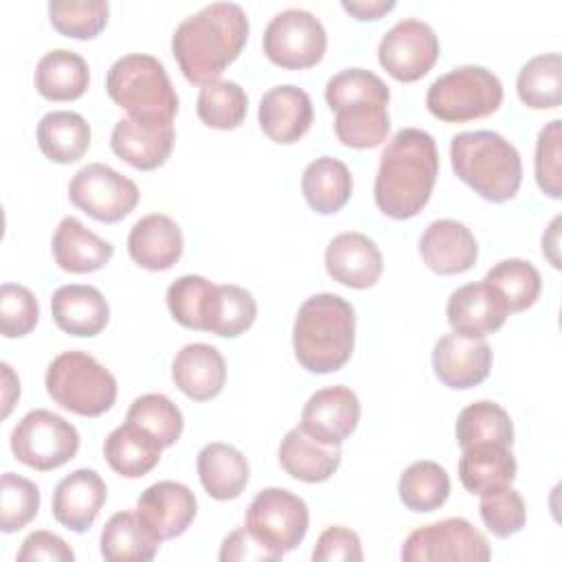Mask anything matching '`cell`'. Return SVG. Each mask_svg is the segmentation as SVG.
<instances>
[{
	"mask_svg": "<svg viewBox=\"0 0 562 562\" xmlns=\"http://www.w3.org/2000/svg\"><path fill=\"white\" fill-rule=\"evenodd\" d=\"M246 11L235 2H211L184 18L171 35V53L187 77L195 86L220 79L248 42Z\"/></svg>",
	"mask_w": 562,
	"mask_h": 562,
	"instance_id": "1",
	"label": "cell"
},
{
	"mask_svg": "<svg viewBox=\"0 0 562 562\" xmlns=\"http://www.w3.org/2000/svg\"><path fill=\"white\" fill-rule=\"evenodd\" d=\"M439 176L435 138L417 127H402L386 143L373 184L378 209L393 220L415 217L430 200Z\"/></svg>",
	"mask_w": 562,
	"mask_h": 562,
	"instance_id": "2",
	"label": "cell"
},
{
	"mask_svg": "<svg viewBox=\"0 0 562 562\" xmlns=\"http://www.w3.org/2000/svg\"><path fill=\"white\" fill-rule=\"evenodd\" d=\"M325 101L336 114L338 140L353 149L378 147L391 130L389 86L367 68H345L329 77Z\"/></svg>",
	"mask_w": 562,
	"mask_h": 562,
	"instance_id": "3",
	"label": "cell"
},
{
	"mask_svg": "<svg viewBox=\"0 0 562 562\" xmlns=\"http://www.w3.org/2000/svg\"><path fill=\"white\" fill-rule=\"evenodd\" d=\"M356 342V312L338 294L321 292L303 301L292 327L294 356L310 373L342 369Z\"/></svg>",
	"mask_w": 562,
	"mask_h": 562,
	"instance_id": "4",
	"label": "cell"
},
{
	"mask_svg": "<svg viewBox=\"0 0 562 562\" xmlns=\"http://www.w3.org/2000/svg\"><path fill=\"white\" fill-rule=\"evenodd\" d=\"M450 162L483 200L501 204L512 200L522 182V160L518 149L498 132H461L450 140Z\"/></svg>",
	"mask_w": 562,
	"mask_h": 562,
	"instance_id": "5",
	"label": "cell"
},
{
	"mask_svg": "<svg viewBox=\"0 0 562 562\" xmlns=\"http://www.w3.org/2000/svg\"><path fill=\"white\" fill-rule=\"evenodd\" d=\"M110 99L127 110L130 119L149 125H173L178 94L160 59L147 53L119 57L105 77Z\"/></svg>",
	"mask_w": 562,
	"mask_h": 562,
	"instance_id": "6",
	"label": "cell"
},
{
	"mask_svg": "<svg viewBox=\"0 0 562 562\" xmlns=\"http://www.w3.org/2000/svg\"><path fill=\"white\" fill-rule=\"evenodd\" d=\"M46 391L55 404L81 415L99 417L116 402V378L86 351H61L46 369Z\"/></svg>",
	"mask_w": 562,
	"mask_h": 562,
	"instance_id": "7",
	"label": "cell"
},
{
	"mask_svg": "<svg viewBox=\"0 0 562 562\" xmlns=\"http://www.w3.org/2000/svg\"><path fill=\"white\" fill-rule=\"evenodd\" d=\"M503 103V83L485 66H457L437 77L426 92L428 112L443 123H468L494 114Z\"/></svg>",
	"mask_w": 562,
	"mask_h": 562,
	"instance_id": "8",
	"label": "cell"
},
{
	"mask_svg": "<svg viewBox=\"0 0 562 562\" xmlns=\"http://www.w3.org/2000/svg\"><path fill=\"white\" fill-rule=\"evenodd\" d=\"M15 459L33 470L48 472L68 463L79 450V432L61 415L35 408L29 411L11 432Z\"/></svg>",
	"mask_w": 562,
	"mask_h": 562,
	"instance_id": "9",
	"label": "cell"
},
{
	"mask_svg": "<svg viewBox=\"0 0 562 562\" xmlns=\"http://www.w3.org/2000/svg\"><path fill=\"white\" fill-rule=\"evenodd\" d=\"M244 527L283 558L303 542L310 527V509L307 503L290 490L266 487L250 501Z\"/></svg>",
	"mask_w": 562,
	"mask_h": 562,
	"instance_id": "10",
	"label": "cell"
},
{
	"mask_svg": "<svg viewBox=\"0 0 562 562\" xmlns=\"http://www.w3.org/2000/svg\"><path fill=\"white\" fill-rule=\"evenodd\" d=\"M400 555L406 562H485L492 551L470 520L443 518L411 531Z\"/></svg>",
	"mask_w": 562,
	"mask_h": 562,
	"instance_id": "11",
	"label": "cell"
},
{
	"mask_svg": "<svg viewBox=\"0 0 562 562\" xmlns=\"http://www.w3.org/2000/svg\"><path fill=\"white\" fill-rule=\"evenodd\" d=\"M266 57L288 70L316 66L327 48L323 22L305 9L279 11L263 31Z\"/></svg>",
	"mask_w": 562,
	"mask_h": 562,
	"instance_id": "12",
	"label": "cell"
},
{
	"mask_svg": "<svg viewBox=\"0 0 562 562\" xmlns=\"http://www.w3.org/2000/svg\"><path fill=\"white\" fill-rule=\"evenodd\" d=\"M70 202L97 222L114 224L127 217L138 204V187L110 165L90 162L68 184Z\"/></svg>",
	"mask_w": 562,
	"mask_h": 562,
	"instance_id": "13",
	"label": "cell"
},
{
	"mask_svg": "<svg viewBox=\"0 0 562 562\" xmlns=\"http://www.w3.org/2000/svg\"><path fill=\"white\" fill-rule=\"evenodd\" d=\"M439 57V40L430 24L415 18L395 22L378 44L380 66L397 81L411 83L428 75Z\"/></svg>",
	"mask_w": 562,
	"mask_h": 562,
	"instance_id": "14",
	"label": "cell"
},
{
	"mask_svg": "<svg viewBox=\"0 0 562 562\" xmlns=\"http://www.w3.org/2000/svg\"><path fill=\"white\" fill-rule=\"evenodd\" d=\"M360 422V400L345 386L334 384L310 395L301 413V428L321 443L340 446Z\"/></svg>",
	"mask_w": 562,
	"mask_h": 562,
	"instance_id": "15",
	"label": "cell"
},
{
	"mask_svg": "<svg viewBox=\"0 0 562 562\" xmlns=\"http://www.w3.org/2000/svg\"><path fill=\"white\" fill-rule=\"evenodd\" d=\"M198 514L195 494L178 481H158L136 501V516L145 529L162 540L182 536Z\"/></svg>",
	"mask_w": 562,
	"mask_h": 562,
	"instance_id": "16",
	"label": "cell"
},
{
	"mask_svg": "<svg viewBox=\"0 0 562 562\" xmlns=\"http://www.w3.org/2000/svg\"><path fill=\"white\" fill-rule=\"evenodd\" d=\"M492 347L483 338L446 334L435 342L432 369L439 382L454 391L479 386L492 369Z\"/></svg>",
	"mask_w": 562,
	"mask_h": 562,
	"instance_id": "17",
	"label": "cell"
},
{
	"mask_svg": "<svg viewBox=\"0 0 562 562\" xmlns=\"http://www.w3.org/2000/svg\"><path fill=\"white\" fill-rule=\"evenodd\" d=\"M509 310L487 281L465 283L457 288L446 305V316L457 334L470 338H483L503 327Z\"/></svg>",
	"mask_w": 562,
	"mask_h": 562,
	"instance_id": "18",
	"label": "cell"
},
{
	"mask_svg": "<svg viewBox=\"0 0 562 562\" xmlns=\"http://www.w3.org/2000/svg\"><path fill=\"white\" fill-rule=\"evenodd\" d=\"M257 116L259 127L270 140L279 145H292L312 127L314 108L310 94L303 88L294 83H281L263 92Z\"/></svg>",
	"mask_w": 562,
	"mask_h": 562,
	"instance_id": "19",
	"label": "cell"
},
{
	"mask_svg": "<svg viewBox=\"0 0 562 562\" xmlns=\"http://www.w3.org/2000/svg\"><path fill=\"white\" fill-rule=\"evenodd\" d=\"M325 268L334 281L353 290H364L378 283L384 261L371 237L349 231L336 235L327 244Z\"/></svg>",
	"mask_w": 562,
	"mask_h": 562,
	"instance_id": "20",
	"label": "cell"
},
{
	"mask_svg": "<svg viewBox=\"0 0 562 562\" xmlns=\"http://www.w3.org/2000/svg\"><path fill=\"white\" fill-rule=\"evenodd\" d=\"M419 255L437 274H461L476 263L479 244L463 222L443 217L430 222L422 233Z\"/></svg>",
	"mask_w": 562,
	"mask_h": 562,
	"instance_id": "21",
	"label": "cell"
},
{
	"mask_svg": "<svg viewBox=\"0 0 562 562\" xmlns=\"http://www.w3.org/2000/svg\"><path fill=\"white\" fill-rule=\"evenodd\" d=\"M105 498L108 487L103 479L94 470L79 468L57 483L53 494V516L61 527L83 533L97 520Z\"/></svg>",
	"mask_w": 562,
	"mask_h": 562,
	"instance_id": "22",
	"label": "cell"
},
{
	"mask_svg": "<svg viewBox=\"0 0 562 562\" xmlns=\"http://www.w3.org/2000/svg\"><path fill=\"white\" fill-rule=\"evenodd\" d=\"M173 125H149L130 116L116 121L110 136L112 151L140 171L162 167L173 149Z\"/></svg>",
	"mask_w": 562,
	"mask_h": 562,
	"instance_id": "23",
	"label": "cell"
},
{
	"mask_svg": "<svg viewBox=\"0 0 562 562\" xmlns=\"http://www.w3.org/2000/svg\"><path fill=\"white\" fill-rule=\"evenodd\" d=\"M184 250L180 226L165 213H149L140 217L127 235L130 257L145 270H169Z\"/></svg>",
	"mask_w": 562,
	"mask_h": 562,
	"instance_id": "24",
	"label": "cell"
},
{
	"mask_svg": "<svg viewBox=\"0 0 562 562\" xmlns=\"http://www.w3.org/2000/svg\"><path fill=\"white\" fill-rule=\"evenodd\" d=\"M173 384L195 402L217 397L226 384V362L217 347L206 342L184 345L171 362Z\"/></svg>",
	"mask_w": 562,
	"mask_h": 562,
	"instance_id": "25",
	"label": "cell"
},
{
	"mask_svg": "<svg viewBox=\"0 0 562 562\" xmlns=\"http://www.w3.org/2000/svg\"><path fill=\"white\" fill-rule=\"evenodd\" d=\"M55 325L70 334L90 338L105 329L110 321V305L101 290L86 283H68L55 290L50 299Z\"/></svg>",
	"mask_w": 562,
	"mask_h": 562,
	"instance_id": "26",
	"label": "cell"
},
{
	"mask_svg": "<svg viewBox=\"0 0 562 562\" xmlns=\"http://www.w3.org/2000/svg\"><path fill=\"white\" fill-rule=\"evenodd\" d=\"M114 255V246L88 231L77 217L66 215L53 235L55 263L72 274L101 270Z\"/></svg>",
	"mask_w": 562,
	"mask_h": 562,
	"instance_id": "27",
	"label": "cell"
},
{
	"mask_svg": "<svg viewBox=\"0 0 562 562\" xmlns=\"http://www.w3.org/2000/svg\"><path fill=\"white\" fill-rule=\"evenodd\" d=\"M340 446H327L310 437L301 426L285 432L279 446L281 468L296 481L323 483L340 468Z\"/></svg>",
	"mask_w": 562,
	"mask_h": 562,
	"instance_id": "28",
	"label": "cell"
},
{
	"mask_svg": "<svg viewBox=\"0 0 562 562\" xmlns=\"http://www.w3.org/2000/svg\"><path fill=\"white\" fill-rule=\"evenodd\" d=\"M198 476L211 498L233 501L248 485L250 465L235 446L213 441L198 452Z\"/></svg>",
	"mask_w": 562,
	"mask_h": 562,
	"instance_id": "29",
	"label": "cell"
},
{
	"mask_svg": "<svg viewBox=\"0 0 562 562\" xmlns=\"http://www.w3.org/2000/svg\"><path fill=\"white\" fill-rule=\"evenodd\" d=\"M167 307L182 327L211 331L220 312V285L200 274H182L167 288Z\"/></svg>",
	"mask_w": 562,
	"mask_h": 562,
	"instance_id": "30",
	"label": "cell"
},
{
	"mask_svg": "<svg viewBox=\"0 0 562 562\" xmlns=\"http://www.w3.org/2000/svg\"><path fill=\"white\" fill-rule=\"evenodd\" d=\"M162 446L145 428L125 422L116 426L103 441V457L108 465L127 479H140L160 461Z\"/></svg>",
	"mask_w": 562,
	"mask_h": 562,
	"instance_id": "31",
	"label": "cell"
},
{
	"mask_svg": "<svg viewBox=\"0 0 562 562\" xmlns=\"http://www.w3.org/2000/svg\"><path fill=\"white\" fill-rule=\"evenodd\" d=\"M459 479L470 494H485L507 487L516 479V459L512 448L498 443H476L461 448Z\"/></svg>",
	"mask_w": 562,
	"mask_h": 562,
	"instance_id": "32",
	"label": "cell"
},
{
	"mask_svg": "<svg viewBox=\"0 0 562 562\" xmlns=\"http://www.w3.org/2000/svg\"><path fill=\"white\" fill-rule=\"evenodd\" d=\"M305 202L321 215L338 213L351 198L353 178L349 167L331 156L312 160L301 178Z\"/></svg>",
	"mask_w": 562,
	"mask_h": 562,
	"instance_id": "33",
	"label": "cell"
},
{
	"mask_svg": "<svg viewBox=\"0 0 562 562\" xmlns=\"http://www.w3.org/2000/svg\"><path fill=\"white\" fill-rule=\"evenodd\" d=\"M37 145L42 154L57 162H77L90 147V125L79 112L53 110L46 112L37 123Z\"/></svg>",
	"mask_w": 562,
	"mask_h": 562,
	"instance_id": "34",
	"label": "cell"
},
{
	"mask_svg": "<svg viewBox=\"0 0 562 562\" xmlns=\"http://www.w3.org/2000/svg\"><path fill=\"white\" fill-rule=\"evenodd\" d=\"M90 83L86 59L68 48L48 50L35 66V88L48 101H75Z\"/></svg>",
	"mask_w": 562,
	"mask_h": 562,
	"instance_id": "35",
	"label": "cell"
},
{
	"mask_svg": "<svg viewBox=\"0 0 562 562\" xmlns=\"http://www.w3.org/2000/svg\"><path fill=\"white\" fill-rule=\"evenodd\" d=\"M154 538L136 512H116L101 531V555L108 562H149L158 553Z\"/></svg>",
	"mask_w": 562,
	"mask_h": 562,
	"instance_id": "36",
	"label": "cell"
},
{
	"mask_svg": "<svg viewBox=\"0 0 562 562\" xmlns=\"http://www.w3.org/2000/svg\"><path fill=\"white\" fill-rule=\"evenodd\" d=\"M454 437L461 448L476 443H498L512 448L514 424L509 413L490 400H479L468 404L454 424Z\"/></svg>",
	"mask_w": 562,
	"mask_h": 562,
	"instance_id": "37",
	"label": "cell"
},
{
	"mask_svg": "<svg viewBox=\"0 0 562 562\" xmlns=\"http://www.w3.org/2000/svg\"><path fill=\"white\" fill-rule=\"evenodd\" d=\"M400 501L411 512H435L450 496V476L437 461L424 459L411 463L397 483Z\"/></svg>",
	"mask_w": 562,
	"mask_h": 562,
	"instance_id": "38",
	"label": "cell"
},
{
	"mask_svg": "<svg viewBox=\"0 0 562 562\" xmlns=\"http://www.w3.org/2000/svg\"><path fill=\"white\" fill-rule=\"evenodd\" d=\"M516 92L531 110H553L562 101V59L558 53H544L522 64Z\"/></svg>",
	"mask_w": 562,
	"mask_h": 562,
	"instance_id": "39",
	"label": "cell"
},
{
	"mask_svg": "<svg viewBox=\"0 0 562 562\" xmlns=\"http://www.w3.org/2000/svg\"><path fill=\"white\" fill-rule=\"evenodd\" d=\"M195 112L206 127L237 130L248 112V97L244 88L228 79H217L202 86Z\"/></svg>",
	"mask_w": 562,
	"mask_h": 562,
	"instance_id": "40",
	"label": "cell"
},
{
	"mask_svg": "<svg viewBox=\"0 0 562 562\" xmlns=\"http://www.w3.org/2000/svg\"><path fill=\"white\" fill-rule=\"evenodd\" d=\"M483 281L498 290L509 312H525L538 301L542 290V279L536 266L516 257L492 266Z\"/></svg>",
	"mask_w": 562,
	"mask_h": 562,
	"instance_id": "41",
	"label": "cell"
},
{
	"mask_svg": "<svg viewBox=\"0 0 562 562\" xmlns=\"http://www.w3.org/2000/svg\"><path fill=\"white\" fill-rule=\"evenodd\" d=\"M125 422L145 428L149 435L158 439L162 448L173 446L184 428L180 408L162 393H145L136 397L127 408Z\"/></svg>",
	"mask_w": 562,
	"mask_h": 562,
	"instance_id": "42",
	"label": "cell"
},
{
	"mask_svg": "<svg viewBox=\"0 0 562 562\" xmlns=\"http://www.w3.org/2000/svg\"><path fill=\"white\" fill-rule=\"evenodd\" d=\"M110 15L108 0H66L50 2L48 18L50 24L64 35L72 40H92L97 37Z\"/></svg>",
	"mask_w": 562,
	"mask_h": 562,
	"instance_id": "43",
	"label": "cell"
},
{
	"mask_svg": "<svg viewBox=\"0 0 562 562\" xmlns=\"http://www.w3.org/2000/svg\"><path fill=\"white\" fill-rule=\"evenodd\" d=\"M37 509L40 487L15 472H4L0 481V531H20L37 516Z\"/></svg>",
	"mask_w": 562,
	"mask_h": 562,
	"instance_id": "44",
	"label": "cell"
},
{
	"mask_svg": "<svg viewBox=\"0 0 562 562\" xmlns=\"http://www.w3.org/2000/svg\"><path fill=\"white\" fill-rule=\"evenodd\" d=\"M479 512L485 527L496 538H509L518 533L527 520L525 501L516 490H512V485L481 494Z\"/></svg>",
	"mask_w": 562,
	"mask_h": 562,
	"instance_id": "45",
	"label": "cell"
},
{
	"mask_svg": "<svg viewBox=\"0 0 562 562\" xmlns=\"http://www.w3.org/2000/svg\"><path fill=\"white\" fill-rule=\"evenodd\" d=\"M40 305L35 294L20 283L0 285V331L4 338H22L35 329Z\"/></svg>",
	"mask_w": 562,
	"mask_h": 562,
	"instance_id": "46",
	"label": "cell"
},
{
	"mask_svg": "<svg viewBox=\"0 0 562 562\" xmlns=\"http://www.w3.org/2000/svg\"><path fill=\"white\" fill-rule=\"evenodd\" d=\"M560 140H562V125L558 119L549 121L536 140V182L540 191L553 200L562 198V151H560Z\"/></svg>",
	"mask_w": 562,
	"mask_h": 562,
	"instance_id": "47",
	"label": "cell"
},
{
	"mask_svg": "<svg viewBox=\"0 0 562 562\" xmlns=\"http://www.w3.org/2000/svg\"><path fill=\"white\" fill-rule=\"evenodd\" d=\"M257 318V301L255 296L235 283L220 285V312L211 334L222 338H237L246 329L252 327Z\"/></svg>",
	"mask_w": 562,
	"mask_h": 562,
	"instance_id": "48",
	"label": "cell"
},
{
	"mask_svg": "<svg viewBox=\"0 0 562 562\" xmlns=\"http://www.w3.org/2000/svg\"><path fill=\"white\" fill-rule=\"evenodd\" d=\"M362 558H364V553H362V542H360L358 533L342 525L327 527L318 536L316 547L312 551L314 562H336V560L360 562Z\"/></svg>",
	"mask_w": 562,
	"mask_h": 562,
	"instance_id": "49",
	"label": "cell"
},
{
	"mask_svg": "<svg viewBox=\"0 0 562 562\" xmlns=\"http://www.w3.org/2000/svg\"><path fill=\"white\" fill-rule=\"evenodd\" d=\"M37 560H50V562H72L75 551L66 540H61L57 533L40 529L24 538L18 562H37Z\"/></svg>",
	"mask_w": 562,
	"mask_h": 562,
	"instance_id": "50",
	"label": "cell"
},
{
	"mask_svg": "<svg viewBox=\"0 0 562 562\" xmlns=\"http://www.w3.org/2000/svg\"><path fill=\"white\" fill-rule=\"evenodd\" d=\"M220 560L222 562H235V560L261 562V560H281V555L268 549L261 540H257L246 527H239L222 540Z\"/></svg>",
	"mask_w": 562,
	"mask_h": 562,
	"instance_id": "51",
	"label": "cell"
},
{
	"mask_svg": "<svg viewBox=\"0 0 562 562\" xmlns=\"http://www.w3.org/2000/svg\"><path fill=\"white\" fill-rule=\"evenodd\" d=\"M342 9L353 15L360 22L367 20H380L382 15H386L389 11L395 9L393 0H342Z\"/></svg>",
	"mask_w": 562,
	"mask_h": 562,
	"instance_id": "52",
	"label": "cell"
},
{
	"mask_svg": "<svg viewBox=\"0 0 562 562\" xmlns=\"http://www.w3.org/2000/svg\"><path fill=\"white\" fill-rule=\"evenodd\" d=\"M0 369H2V386H4L2 389V404H4L2 415L7 417L11 413L15 400L20 397V380H18V375L13 373V369L7 362H2Z\"/></svg>",
	"mask_w": 562,
	"mask_h": 562,
	"instance_id": "53",
	"label": "cell"
},
{
	"mask_svg": "<svg viewBox=\"0 0 562 562\" xmlns=\"http://www.w3.org/2000/svg\"><path fill=\"white\" fill-rule=\"evenodd\" d=\"M558 226H560V217H555L549 226V233L542 235V252H547L549 261L555 268H560V259H558V252H555L558 250Z\"/></svg>",
	"mask_w": 562,
	"mask_h": 562,
	"instance_id": "54",
	"label": "cell"
}]
</instances>
